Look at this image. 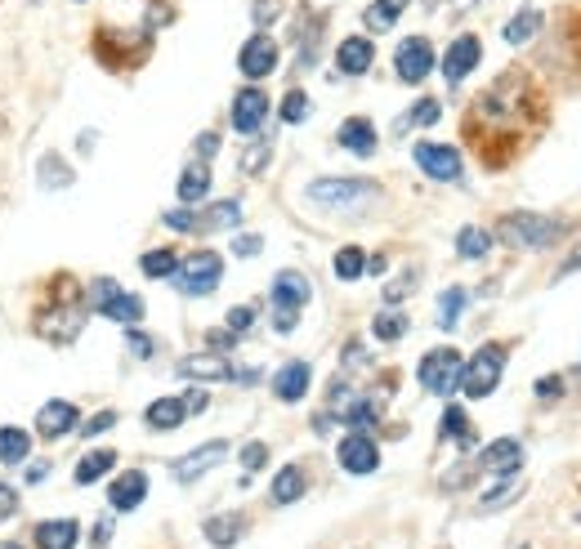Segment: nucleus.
I'll use <instances>...</instances> for the list:
<instances>
[{
    "label": "nucleus",
    "instance_id": "f257e3e1",
    "mask_svg": "<svg viewBox=\"0 0 581 549\" xmlns=\"http://www.w3.org/2000/svg\"><path fill=\"white\" fill-rule=\"evenodd\" d=\"M85 308L108 317V322H117V326H126V331L144 322V300H139V295H126V286H117L112 277H94V282L85 286Z\"/></svg>",
    "mask_w": 581,
    "mask_h": 549
},
{
    "label": "nucleus",
    "instance_id": "f03ea898",
    "mask_svg": "<svg viewBox=\"0 0 581 549\" xmlns=\"http://www.w3.org/2000/svg\"><path fill=\"white\" fill-rule=\"evenodd\" d=\"M304 197H309L313 206H322V210H340V215H349V210L376 201L380 188L371 179H318V183L304 188Z\"/></svg>",
    "mask_w": 581,
    "mask_h": 549
},
{
    "label": "nucleus",
    "instance_id": "7ed1b4c3",
    "mask_svg": "<svg viewBox=\"0 0 581 549\" xmlns=\"http://www.w3.org/2000/svg\"><path fill=\"white\" fill-rule=\"evenodd\" d=\"M497 237L514 250H546L564 237V224H559V219H546V215H506L497 228Z\"/></svg>",
    "mask_w": 581,
    "mask_h": 549
},
{
    "label": "nucleus",
    "instance_id": "20e7f679",
    "mask_svg": "<svg viewBox=\"0 0 581 549\" xmlns=\"http://www.w3.org/2000/svg\"><path fill=\"white\" fill-rule=\"evenodd\" d=\"M461 371H465V358L456 349H430L421 358V366H416V380L434 398H452L461 389Z\"/></svg>",
    "mask_w": 581,
    "mask_h": 549
},
{
    "label": "nucleus",
    "instance_id": "39448f33",
    "mask_svg": "<svg viewBox=\"0 0 581 549\" xmlns=\"http://www.w3.org/2000/svg\"><path fill=\"white\" fill-rule=\"evenodd\" d=\"M170 282L184 295H211L219 282H224V259L215 250H193L188 259H179V268L170 273Z\"/></svg>",
    "mask_w": 581,
    "mask_h": 549
},
{
    "label": "nucleus",
    "instance_id": "423d86ee",
    "mask_svg": "<svg viewBox=\"0 0 581 549\" xmlns=\"http://www.w3.org/2000/svg\"><path fill=\"white\" fill-rule=\"evenodd\" d=\"M501 375H506V349H501V344H483L461 371L465 398H488V393H497Z\"/></svg>",
    "mask_w": 581,
    "mask_h": 549
},
{
    "label": "nucleus",
    "instance_id": "0eeeda50",
    "mask_svg": "<svg viewBox=\"0 0 581 549\" xmlns=\"http://www.w3.org/2000/svg\"><path fill=\"white\" fill-rule=\"evenodd\" d=\"M412 157H416V166L425 170V179H434V183H456V179H461V152H456L452 143L421 139L412 148Z\"/></svg>",
    "mask_w": 581,
    "mask_h": 549
},
{
    "label": "nucleus",
    "instance_id": "6e6552de",
    "mask_svg": "<svg viewBox=\"0 0 581 549\" xmlns=\"http://www.w3.org/2000/svg\"><path fill=\"white\" fill-rule=\"evenodd\" d=\"M394 72H398V81L421 85L425 76L434 72V45H430V36H407V41L394 50Z\"/></svg>",
    "mask_w": 581,
    "mask_h": 549
},
{
    "label": "nucleus",
    "instance_id": "1a4fd4ad",
    "mask_svg": "<svg viewBox=\"0 0 581 549\" xmlns=\"http://www.w3.org/2000/svg\"><path fill=\"white\" fill-rule=\"evenodd\" d=\"M237 67H242L246 81H264V76L278 72V41L269 32L246 36V45L237 50Z\"/></svg>",
    "mask_w": 581,
    "mask_h": 549
},
{
    "label": "nucleus",
    "instance_id": "9d476101",
    "mask_svg": "<svg viewBox=\"0 0 581 549\" xmlns=\"http://www.w3.org/2000/svg\"><path fill=\"white\" fill-rule=\"evenodd\" d=\"M269 300H273V313H300V308L313 300V286L300 268H282L269 286Z\"/></svg>",
    "mask_w": 581,
    "mask_h": 549
},
{
    "label": "nucleus",
    "instance_id": "9b49d317",
    "mask_svg": "<svg viewBox=\"0 0 581 549\" xmlns=\"http://www.w3.org/2000/svg\"><path fill=\"white\" fill-rule=\"evenodd\" d=\"M228 456V442L224 438H215V442H202V447L197 451H188V456H179L175 460V469H170V474H175V483H197V478H206L211 474V469L219 465V460Z\"/></svg>",
    "mask_w": 581,
    "mask_h": 549
},
{
    "label": "nucleus",
    "instance_id": "f8f14e48",
    "mask_svg": "<svg viewBox=\"0 0 581 549\" xmlns=\"http://www.w3.org/2000/svg\"><path fill=\"white\" fill-rule=\"evenodd\" d=\"M479 59H483V41L479 36H456L452 45H447V54H443V81L447 85H461L465 76L474 72V67H479Z\"/></svg>",
    "mask_w": 581,
    "mask_h": 549
},
{
    "label": "nucleus",
    "instance_id": "ddd939ff",
    "mask_svg": "<svg viewBox=\"0 0 581 549\" xmlns=\"http://www.w3.org/2000/svg\"><path fill=\"white\" fill-rule=\"evenodd\" d=\"M269 94L255 90V85H246V90L233 94V130L237 134H260V125L269 121Z\"/></svg>",
    "mask_w": 581,
    "mask_h": 549
},
{
    "label": "nucleus",
    "instance_id": "4468645a",
    "mask_svg": "<svg viewBox=\"0 0 581 549\" xmlns=\"http://www.w3.org/2000/svg\"><path fill=\"white\" fill-rule=\"evenodd\" d=\"M336 460H340V469L345 474H376V465H380V447L367 438V433H349V438H340V447H336Z\"/></svg>",
    "mask_w": 581,
    "mask_h": 549
},
{
    "label": "nucleus",
    "instance_id": "2eb2a0df",
    "mask_svg": "<svg viewBox=\"0 0 581 549\" xmlns=\"http://www.w3.org/2000/svg\"><path fill=\"white\" fill-rule=\"evenodd\" d=\"M72 429H81V411H76L68 398H54L36 411V433H41V438L59 442V438H68Z\"/></svg>",
    "mask_w": 581,
    "mask_h": 549
},
{
    "label": "nucleus",
    "instance_id": "dca6fc26",
    "mask_svg": "<svg viewBox=\"0 0 581 549\" xmlns=\"http://www.w3.org/2000/svg\"><path fill=\"white\" fill-rule=\"evenodd\" d=\"M519 465H523V442L519 438L488 442L483 456H479V469H483V474H492V478H514V474H519Z\"/></svg>",
    "mask_w": 581,
    "mask_h": 549
},
{
    "label": "nucleus",
    "instance_id": "f3484780",
    "mask_svg": "<svg viewBox=\"0 0 581 549\" xmlns=\"http://www.w3.org/2000/svg\"><path fill=\"white\" fill-rule=\"evenodd\" d=\"M371 63H376L371 36H345V41L336 45V72L340 76H363V72H371Z\"/></svg>",
    "mask_w": 581,
    "mask_h": 549
},
{
    "label": "nucleus",
    "instance_id": "a211bd4d",
    "mask_svg": "<svg viewBox=\"0 0 581 549\" xmlns=\"http://www.w3.org/2000/svg\"><path fill=\"white\" fill-rule=\"evenodd\" d=\"M144 496H148V474H144V469H126V474L108 487V505L117 509V514L139 509V505H144Z\"/></svg>",
    "mask_w": 581,
    "mask_h": 549
},
{
    "label": "nucleus",
    "instance_id": "6ab92c4d",
    "mask_svg": "<svg viewBox=\"0 0 581 549\" xmlns=\"http://www.w3.org/2000/svg\"><path fill=\"white\" fill-rule=\"evenodd\" d=\"M309 380H313V366L304 358H291L278 375H273V398H278V402H300L304 393H309Z\"/></svg>",
    "mask_w": 581,
    "mask_h": 549
},
{
    "label": "nucleus",
    "instance_id": "aec40b11",
    "mask_svg": "<svg viewBox=\"0 0 581 549\" xmlns=\"http://www.w3.org/2000/svg\"><path fill=\"white\" fill-rule=\"evenodd\" d=\"M188 420V407H184V398H175V393H166V398H157V402H148V411H144V425L152 433H175L179 425Z\"/></svg>",
    "mask_w": 581,
    "mask_h": 549
},
{
    "label": "nucleus",
    "instance_id": "412c9836",
    "mask_svg": "<svg viewBox=\"0 0 581 549\" xmlns=\"http://www.w3.org/2000/svg\"><path fill=\"white\" fill-rule=\"evenodd\" d=\"M336 143H340L345 152H354V157H371L380 139H376V125H371L367 117H349V121H340Z\"/></svg>",
    "mask_w": 581,
    "mask_h": 549
},
{
    "label": "nucleus",
    "instance_id": "4be33fe9",
    "mask_svg": "<svg viewBox=\"0 0 581 549\" xmlns=\"http://www.w3.org/2000/svg\"><path fill=\"white\" fill-rule=\"evenodd\" d=\"M179 375H184V380H237L233 362L219 358V353H197V358H184V362H179Z\"/></svg>",
    "mask_w": 581,
    "mask_h": 549
},
{
    "label": "nucleus",
    "instance_id": "5701e85b",
    "mask_svg": "<svg viewBox=\"0 0 581 549\" xmlns=\"http://www.w3.org/2000/svg\"><path fill=\"white\" fill-rule=\"evenodd\" d=\"M81 541V523L76 518H45L36 527V549H76Z\"/></svg>",
    "mask_w": 581,
    "mask_h": 549
},
{
    "label": "nucleus",
    "instance_id": "b1692460",
    "mask_svg": "<svg viewBox=\"0 0 581 549\" xmlns=\"http://www.w3.org/2000/svg\"><path fill=\"white\" fill-rule=\"evenodd\" d=\"M206 541H211L215 549H228V545H237L246 536V514H215V518H206Z\"/></svg>",
    "mask_w": 581,
    "mask_h": 549
},
{
    "label": "nucleus",
    "instance_id": "393cba45",
    "mask_svg": "<svg viewBox=\"0 0 581 549\" xmlns=\"http://www.w3.org/2000/svg\"><path fill=\"white\" fill-rule=\"evenodd\" d=\"M242 224V201L228 197V201H215L197 215V233H219V228H237Z\"/></svg>",
    "mask_w": 581,
    "mask_h": 549
},
{
    "label": "nucleus",
    "instance_id": "a878e982",
    "mask_svg": "<svg viewBox=\"0 0 581 549\" xmlns=\"http://www.w3.org/2000/svg\"><path fill=\"white\" fill-rule=\"evenodd\" d=\"M211 197V166L206 161H193V166L179 175V201L184 206H197V201Z\"/></svg>",
    "mask_w": 581,
    "mask_h": 549
},
{
    "label": "nucleus",
    "instance_id": "bb28decb",
    "mask_svg": "<svg viewBox=\"0 0 581 549\" xmlns=\"http://www.w3.org/2000/svg\"><path fill=\"white\" fill-rule=\"evenodd\" d=\"M304 491H309L304 469L300 465H282L278 478H273V505H295V500H304Z\"/></svg>",
    "mask_w": 581,
    "mask_h": 549
},
{
    "label": "nucleus",
    "instance_id": "cd10ccee",
    "mask_svg": "<svg viewBox=\"0 0 581 549\" xmlns=\"http://www.w3.org/2000/svg\"><path fill=\"white\" fill-rule=\"evenodd\" d=\"M112 465H117V451H108V447H103V451H85V456L76 460V474L72 478L81 487H90V483H99L103 474H112Z\"/></svg>",
    "mask_w": 581,
    "mask_h": 549
},
{
    "label": "nucleus",
    "instance_id": "c85d7f7f",
    "mask_svg": "<svg viewBox=\"0 0 581 549\" xmlns=\"http://www.w3.org/2000/svg\"><path fill=\"white\" fill-rule=\"evenodd\" d=\"M27 456H32V433L18 425L0 429V465H23Z\"/></svg>",
    "mask_w": 581,
    "mask_h": 549
},
{
    "label": "nucleus",
    "instance_id": "c756f323",
    "mask_svg": "<svg viewBox=\"0 0 581 549\" xmlns=\"http://www.w3.org/2000/svg\"><path fill=\"white\" fill-rule=\"evenodd\" d=\"M438 438H443V442H461V447H474L470 416H465L461 407H447L443 420H438Z\"/></svg>",
    "mask_w": 581,
    "mask_h": 549
},
{
    "label": "nucleus",
    "instance_id": "7c9ffc66",
    "mask_svg": "<svg viewBox=\"0 0 581 549\" xmlns=\"http://www.w3.org/2000/svg\"><path fill=\"white\" fill-rule=\"evenodd\" d=\"M36 175H41V188H72V166H68V161H63V157H54V152H45V157L41 161H36Z\"/></svg>",
    "mask_w": 581,
    "mask_h": 549
},
{
    "label": "nucleus",
    "instance_id": "2f4dec72",
    "mask_svg": "<svg viewBox=\"0 0 581 549\" xmlns=\"http://www.w3.org/2000/svg\"><path fill=\"white\" fill-rule=\"evenodd\" d=\"M492 250V233L479 224H465L461 233H456V255L461 259H483Z\"/></svg>",
    "mask_w": 581,
    "mask_h": 549
},
{
    "label": "nucleus",
    "instance_id": "473e14b6",
    "mask_svg": "<svg viewBox=\"0 0 581 549\" xmlns=\"http://www.w3.org/2000/svg\"><path fill=\"white\" fill-rule=\"evenodd\" d=\"M179 268V255H175V246H157V250H148L144 259H139V273L152 277V282H161V277H170Z\"/></svg>",
    "mask_w": 581,
    "mask_h": 549
},
{
    "label": "nucleus",
    "instance_id": "72a5a7b5",
    "mask_svg": "<svg viewBox=\"0 0 581 549\" xmlns=\"http://www.w3.org/2000/svg\"><path fill=\"white\" fill-rule=\"evenodd\" d=\"M537 32H541V9H532V5H528V9H519V14L510 18L506 32H501V36H506L510 45H523V41H532Z\"/></svg>",
    "mask_w": 581,
    "mask_h": 549
},
{
    "label": "nucleus",
    "instance_id": "f704fd0d",
    "mask_svg": "<svg viewBox=\"0 0 581 549\" xmlns=\"http://www.w3.org/2000/svg\"><path fill=\"white\" fill-rule=\"evenodd\" d=\"M465 300H470V295H465L461 286H447V291L438 295V326H443V331H452V326H461Z\"/></svg>",
    "mask_w": 581,
    "mask_h": 549
},
{
    "label": "nucleus",
    "instance_id": "c9c22d12",
    "mask_svg": "<svg viewBox=\"0 0 581 549\" xmlns=\"http://www.w3.org/2000/svg\"><path fill=\"white\" fill-rule=\"evenodd\" d=\"M331 268H336V277H340V282H358V277L367 273V255H363V250H358V246H345V250H336Z\"/></svg>",
    "mask_w": 581,
    "mask_h": 549
},
{
    "label": "nucleus",
    "instance_id": "e433bc0d",
    "mask_svg": "<svg viewBox=\"0 0 581 549\" xmlns=\"http://www.w3.org/2000/svg\"><path fill=\"white\" fill-rule=\"evenodd\" d=\"M371 335H376V340H385V344H398L407 335V317L389 308V313H380L376 322H371Z\"/></svg>",
    "mask_w": 581,
    "mask_h": 549
},
{
    "label": "nucleus",
    "instance_id": "4c0bfd02",
    "mask_svg": "<svg viewBox=\"0 0 581 549\" xmlns=\"http://www.w3.org/2000/svg\"><path fill=\"white\" fill-rule=\"evenodd\" d=\"M519 487H523V483H519V478H501V483H497V487H492V491H488V496H483V500H479V514H492V509H506V505H510V500H514V496H519Z\"/></svg>",
    "mask_w": 581,
    "mask_h": 549
},
{
    "label": "nucleus",
    "instance_id": "58836bf2",
    "mask_svg": "<svg viewBox=\"0 0 581 549\" xmlns=\"http://www.w3.org/2000/svg\"><path fill=\"white\" fill-rule=\"evenodd\" d=\"M269 157H273V143L269 139H255L251 148L242 152V170H246V175H260V170L269 166Z\"/></svg>",
    "mask_w": 581,
    "mask_h": 549
},
{
    "label": "nucleus",
    "instance_id": "ea45409f",
    "mask_svg": "<svg viewBox=\"0 0 581 549\" xmlns=\"http://www.w3.org/2000/svg\"><path fill=\"white\" fill-rule=\"evenodd\" d=\"M282 121H287V125L309 121V94H304V90H291L287 99H282Z\"/></svg>",
    "mask_w": 581,
    "mask_h": 549
},
{
    "label": "nucleus",
    "instance_id": "a19ab883",
    "mask_svg": "<svg viewBox=\"0 0 581 549\" xmlns=\"http://www.w3.org/2000/svg\"><path fill=\"white\" fill-rule=\"evenodd\" d=\"M224 322H228V331H233L237 340H242V335L255 326V304H237V308H228Z\"/></svg>",
    "mask_w": 581,
    "mask_h": 549
},
{
    "label": "nucleus",
    "instance_id": "79ce46f5",
    "mask_svg": "<svg viewBox=\"0 0 581 549\" xmlns=\"http://www.w3.org/2000/svg\"><path fill=\"white\" fill-rule=\"evenodd\" d=\"M438 117H443V103H438V99H421L412 112H407L403 125H434Z\"/></svg>",
    "mask_w": 581,
    "mask_h": 549
},
{
    "label": "nucleus",
    "instance_id": "37998d69",
    "mask_svg": "<svg viewBox=\"0 0 581 549\" xmlns=\"http://www.w3.org/2000/svg\"><path fill=\"white\" fill-rule=\"evenodd\" d=\"M264 465H269V447H264V442H246V447H242V469H246V474H260Z\"/></svg>",
    "mask_w": 581,
    "mask_h": 549
},
{
    "label": "nucleus",
    "instance_id": "c03bdc74",
    "mask_svg": "<svg viewBox=\"0 0 581 549\" xmlns=\"http://www.w3.org/2000/svg\"><path fill=\"white\" fill-rule=\"evenodd\" d=\"M161 219H166V228H175V233H197V215L188 206L184 210H166Z\"/></svg>",
    "mask_w": 581,
    "mask_h": 549
},
{
    "label": "nucleus",
    "instance_id": "a18cd8bd",
    "mask_svg": "<svg viewBox=\"0 0 581 549\" xmlns=\"http://www.w3.org/2000/svg\"><path fill=\"white\" fill-rule=\"evenodd\" d=\"M112 425H117V411H99V416L85 420L81 433H85V438H103V433H108Z\"/></svg>",
    "mask_w": 581,
    "mask_h": 549
},
{
    "label": "nucleus",
    "instance_id": "49530a36",
    "mask_svg": "<svg viewBox=\"0 0 581 549\" xmlns=\"http://www.w3.org/2000/svg\"><path fill=\"white\" fill-rule=\"evenodd\" d=\"M126 349L135 353V358H152V349H157V344H152V335H144L139 326H130V331H126Z\"/></svg>",
    "mask_w": 581,
    "mask_h": 549
},
{
    "label": "nucleus",
    "instance_id": "de8ad7c7",
    "mask_svg": "<svg viewBox=\"0 0 581 549\" xmlns=\"http://www.w3.org/2000/svg\"><path fill=\"white\" fill-rule=\"evenodd\" d=\"M412 286H416V273L394 277V282L385 286V304H398V300H403V295H412Z\"/></svg>",
    "mask_w": 581,
    "mask_h": 549
},
{
    "label": "nucleus",
    "instance_id": "09e8293b",
    "mask_svg": "<svg viewBox=\"0 0 581 549\" xmlns=\"http://www.w3.org/2000/svg\"><path fill=\"white\" fill-rule=\"evenodd\" d=\"M260 246H264V237H260V233L233 237V255H237V259H255V255H260Z\"/></svg>",
    "mask_w": 581,
    "mask_h": 549
},
{
    "label": "nucleus",
    "instance_id": "8fccbe9b",
    "mask_svg": "<svg viewBox=\"0 0 581 549\" xmlns=\"http://www.w3.org/2000/svg\"><path fill=\"white\" fill-rule=\"evenodd\" d=\"M282 14V0H255V23H273V18Z\"/></svg>",
    "mask_w": 581,
    "mask_h": 549
},
{
    "label": "nucleus",
    "instance_id": "3c124183",
    "mask_svg": "<svg viewBox=\"0 0 581 549\" xmlns=\"http://www.w3.org/2000/svg\"><path fill=\"white\" fill-rule=\"evenodd\" d=\"M394 23H398V18H394V14H385V9H376V5L367 9V27H371V32H389Z\"/></svg>",
    "mask_w": 581,
    "mask_h": 549
},
{
    "label": "nucleus",
    "instance_id": "603ef678",
    "mask_svg": "<svg viewBox=\"0 0 581 549\" xmlns=\"http://www.w3.org/2000/svg\"><path fill=\"white\" fill-rule=\"evenodd\" d=\"M14 514H18V491L0 483V523H5V518H14Z\"/></svg>",
    "mask_w": 581,
    "mask_h": 549
},
{
    "label": "nucleus",
    "instance_id": "864d4df0",
    "mask_svg": "<svg viewBox=\"0 0 581 549\" xmlns=\"http://www.w3.org/2000/svg\"><path fill=\"white\" fill-rule=\"evenodd\" d=\"M215 152H219V134H215V130L197 134V157H202V161H211Z\"/></svg>",
    "mask_w": 581,
    "mask_h": 549
},
{
    "label": "nucleus",
    "instance_id": "5fc2aeb1",
    "mask_svg": "<svg viewBox=\"0 0 581 549\" xmlns=\"http://www.w3.org/2000/svg\"><path fill=\"white\" fill-rule=\"evenodd\" d=\"M559 389H564V380L559 375H546V380H537V398H559Z\"/></svg>",
    "mask_w": 581,
    "mask_h": 549
},
{
    "label": "nucleus",
    "instance_id": "6e6d98bb",
    "mask_svg": "<svg viewBox=\"0 0 581 549\" xmlns=\"http://www.w3.org/2000/svg\"><path fill=\"white\" fill-rule=\"evenodd\" d=\"M206 344H211V349H233L237 335L233 331H211V335H206Z\"/></svg>",
    "mask_w": 581,
    "mask_h": 549
},
{
    "label": "nucleus",
    "instance_id": "4d7b16f0",
    "mask_svg": "<svg viewBox=\"0 0 581 549\" xmlns=\"http://www.w3.org/2000/svg\"><path fill=\"white\" fill-rule=\"evenodd\" d=\"M206 402H211V398H206V393H202V389H193V393H188V398H184L188 416H193V411H206Z\"/></svg>",
    "mask_w": 581,
    "mask_h": 549
},
{
    "label": "nucleus",
    "instance_id": "13d9d810",
    "mask_svg": "<svg viewBox=\"0 0 581 549\" xmlns=\"http://www.w3.org/2000/svg\"><path fill=\"white\" fill-rule=\"evenodd\" d=\"M108 541H112V523H99L94 527V549H108Z\"/></svg>",
    "mask_w": 581,
    "mask_h": 549
},
{
    "label": "nucleus",
    "instance_id": "bf43d9fd",
    "mask_svg": "<svg viewBox=\"0 0 581 549\" xmlns=\"http://www.w3.org/2000/svg\"><path fill=\"white\" fill-rule=\"evenodd\" d=\"M407 5H412V0H376V9H385V14H394V18L403 14Z\"/></svg>",
    "mask_w": 581,
    "mask_h": 549
},
{
    "label": "nucleus",
    "instance_id": "052dcab7",
    "mask_svg": "<svg viewBox=\"0 0 581 549\" xmlns=\"http://www.w3.org/2000/svg\"><path fill=\"white\" fill-rule=\"evenodd\" d=\"M94 139H99V134H94V130H81V139H76V148H81V152H94Z\"/></svg>",
    "mask_w": 581,
    "mask_h": 549
},
{
    "label": "nucleus",
    "instance_id": "680f3d73",
    "mask_svg": "<svg viewBox=\"0 0 581 549\" xmlns=\"http://www.w3.org/2000/svg\"><path fill=\"white\" fill-rule=\"evenodd\" d=\"M577 268H581V250H577V255H573V259H568V264H564V268H559V273H577Z\"/></svg>",
    "mask_w": 581,
    "mask_h": 549
},
{
    "label": "nucleus",
    "instance_id": "e2e57ef3",
    "mask_svg": "<svg viewBox=\"0 0 581 549\" xmlns=\"http://www.w3.org/2000/svg\"><path fill=\"white\" fill-rule=\"evenodd\" d=\"M0 549H23V545H18V541H0Z\"/></svg>",
    "mask_w": 581,
    "mask_h": 549
},
{
    "label": "nucleus",
    "instance_id": "0e129e2a",
    "mask_svg": "<svg viewBox=\"0 0 581 549\" xmlns=\"http://www.w3.org/2000/svg\"><path fill=\"white\" fill-rule=\"evenodd\" d=\"M27 5H41V0H27Z\"/></svg>",
    "mask_w": 581,
    "mask_h": 549
},
{
    "label": "nucleus",
    "instance_id": "69168bd1",
    "mask_svg": "<svg viewBox=\"0 0 581 549\" xmlns=\"http://www.w3.org/2000/svg\"><path fill=\"white\" fill-rule=\"evenodd\" d=\"M577 523H581V509H577Z\"/></svg>",
    "mask_w": 581,
    "mask_h": 549
},
{
    "label": "nucleus",
    "instance_id": "338daca9",
    "mask_svg": "<svg viewBox=\"0 0 581 549\" xmlns=\"http://www.w3.org/2000/svg\"><path fill=\"white\" fill-rule=\"evenodd\" d=\"M76 5H81V0H76Z\"/></svg>",
    "mask_w": 581,
    "mask_h": 549
}]
</instances>
